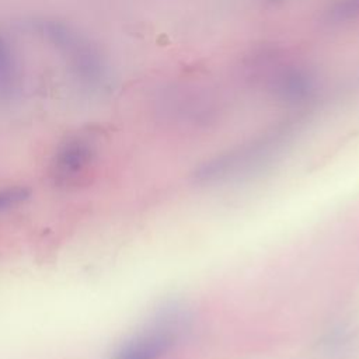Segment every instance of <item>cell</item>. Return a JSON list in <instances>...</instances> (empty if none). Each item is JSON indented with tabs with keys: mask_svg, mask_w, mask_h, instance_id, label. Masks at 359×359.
<instances>
[{
	"mask_svg": "<svg viewBox=\"0 0 359 359\" xmlns=\"http://www.w3.org/2000/svg\"><path fill=\"white\" fill-rule=\"evenodd\" d=\"M31 25L65 59L74 77L88 88H102L107 84V65L94 45L84 34L55 20H35Z\"/></svg>",
	"mask_w": 359,
	"mask_h": 359,
	"instance_id": "obj_1",
	"label": "cell"
},
{
	"mask_svg": "<svg viewBox=\"0 0 359 359\" xmlns=\"http://www.w3.org/2000/svg\"><path fill=\"white\" fill-rule=\"evenodd\" d=\"M94 157V144L87 136H72L53 154L49 175L57 187L72 188L83 185L90 181L88 174Z\"/></svg>",
	"mask_w": 359,
	"mask_h": 359,
	"instance_id": "obj_2",
	"label": "cell"
},
{
	"mask_svg": "<svg viewBox=\"0 0 359 359\" xmlns=\"http://www.w3.org/2000/svg\"><path fill=\"white\" fill-rule=\"evenodd\" d=\"M167 320L122 342L112 359H161L177 339V328L168 325Z\"/></svg>",
	"mask_w": 359,
	"mask_h": 359,
	"instance_id": "obj_3",
	"label": "cell"
},
{
	"mask_svg": "<svg viewBox=\"0 0 359 359\" xmlns=\"http://www.w3.org/2000/svg\"><path fill=\"white\" fill-rule=\"evenodd\" d=\"M20 88V67L8 39L0 32V97L14 98Z\"/></svg>",
	"mask_w": 359,
	"mask_h": 359,
	"instance_id": "obj_4",
	"label": "cell"
},
{
	"mask_svg": "<svg viewBox=\"0 0 359 359\" xmlns=\"http://www.w3.org/2000/svg\"><path fill=\"white\" fill-rule=\"evenodd\" d=\"M31 196V189L25 185H13L0 188V212L21 205Z\"/></svg>",
	"mask_w": 359,
	"mask_h": 359,
	"instance_id": "obj_5",
	"label": "cell"
}]
</instances>
